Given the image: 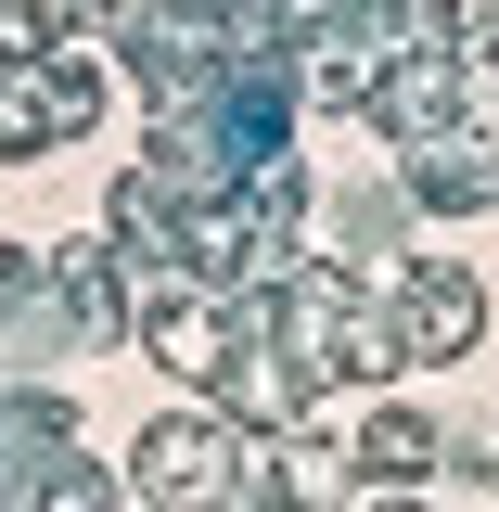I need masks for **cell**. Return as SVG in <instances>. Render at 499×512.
<instances>
[{"mask_svg":"<svg viewBox=\"0 0 499 512\" xmlns=\"http://www.w3.org/2000/svg\"><path fill=\"white\" fill-rule=\"evenodd\" d=\"M128 487H141L154 512H218V500H244V474H231V423H205V410L154 423L141 461H128Z\"/></svg>","mask_w":499,"mask_h":512,"instance_id":"cell-1","label":"cell"},{"mask_svg":"<svg viewBox=\"0 0 499 512\" xmlns=\"http://www.w3.org/2000/svg\"><path fill=\"white\" fill-rule=\"evenodd\" d=\"M474 320H487V295H474V269H410V295H397V359H461L474 346Z\"/></svg>","mask_w":499,"mask_h":512,"instance_id":"cell-2","label":"cell"},{"mask_svg":"<svg viewBox=\"0 0 499 512\" xmlns=\"http://www.w3.org/2000/svg\"><path fill=\"white\" fill-rule=\"evenodd\" d=\"M436 461H448V436L423 410H372V423H359V474H384V487H410V474H436Z\"/></svg>","mask_w":499,"mask_h":512,"instance_id":"cell-3","label":"cell"}]
</instances>
